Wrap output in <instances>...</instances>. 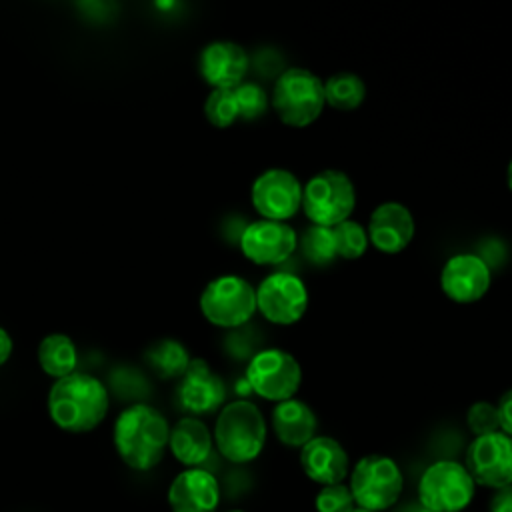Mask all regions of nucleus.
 I'll use <instances>...</instances> for the list:
<instances>
[{"label":"nucleus","instance_id":"obj_1","mask_svg":"<svg viewBox=\"0 0 512 512\" xmlns=\"http://www.w3.org/2000/svg\"><path fill=\"white\" fill-rule=\"evenodd\" d=\"M112 436L122 462L132 470L144 472L162 460L168 448L170 426L160 410L136 402L118 414Z\"/></svg>","mask_w":512,"mask_h":512},{"label":"nucleus","instance_id":"obj_2","mask_svg":"<svg viewBox=\"0 0 512 512\" xmlns=\"http://www.w3.org/2000/svg\"><path fill=\"white\" fill-rule=\"evenodd\" d=\"M108 390L92 374L72 372L58 378L48 392V414L52 422L72 434L96 428L108 412Z\"/></svg>","mask_w":512,"mask_h":512},{"label":"nucleus","instance_id":"obj_3","mask_svg":"<svg viewBox=\"0 0 512 512\" xmlns=\"http://www.w3.org/2000/svg\"><path fill=\"white\" fill-rule=\"evenodd\" d=\"M212 438L228 462H252L264 450L266 420L254 402L232 400L220 408Z\"/></svg>","mask_w":512,"mask_h":512},{"label":"nucleus","instance_id":"obj_4","mask_svg":"<svg viewBox=\"0 0 512 512\" xmlns=\"http://www.w3.org/2000/svg\"><path fill=\"white\" fill-rule=\"evenodd\" d=\"M326 106L324 82L306 68L284 70L272 88V108L290 128H306Z\"/></svg>","mask_w":512,"mask_h":512},{"label":"nucleus","instance_id":"obj_5","mask_svg":"<svg viewBox=\"0 0 512 512\" xmlns=\"http://www.w3.org/2000/svg\"><path fill=\"white\" fill-rule=\"evenodd\" d=\"M356 206V190L348 174L326 168L302 186V210L316 226H336L350 218Z\"/></svg>","mask_w":512,"mask_h":512},{"label":"nucleus","instance_id":"obj_6","mask_svg":"<svg viewBox=\"0 0 512 512\" xmlns=\"http://www.w3.org/2000/svg\"><path fill=\"white\" fill-rule=\"evenodd\" d=\"M356 506L382 512L392 508L404 490V476L396 460L384 454H368L360 458L348 484Z\"/></svg>","mask_w":512,"mask_h":512},{"label":"nucleus","instance_id":"obj_7","mask_svg":"<svg viewBox=\"0 0 512 512\" xmlns=\"http://www.w3.org/2000/svg\"><path fill=\"white\" fill-rule=\"evenodd\" d=\"M476 482L456 460L432 462L418 480V502L430 512H462L474 500Z\"/></svg>","mask_w":512,"mask_h":512},{"label":"nucleus","instance_id":"obj_8","mask_svg":"<svg viewBox=\"0 0 512 512\" xmlns=\"http://www.w3.org/2000/svg\"><path fill=\"white\" fill-rule=\"evenodd\" d=\"M200 312L218 328H240L256 312V288L242 276L222 274L204 286Z\"/></svg>","mask_w":512,"mask_h":512},{"label":"nucleus","instance_id":"obj_9","mask_svg":"<svg viewBox=\"0 0 512 512\" xmlns=\"http://www.w3.org/2000/svg\"><path fill=\"white\" fill-rule=\"evenodd\" d=\"M248 388L270 402L294 398L302 384L298 360L282 348H264L252 354L246 366Z\"/></svg>","mask_w":512,"mask_h":512},{"label":"nucleus","instance_id":"obj_10","mask_svg":"<svg viewBox=\"0 0 512 512\" xmlns=\"http://www.w3.org/2000/svg\"><path fill=\"white\" fill-rule=\"evenodd\" d=\"M464 466L480 486L500 490L512 484V436L496 430L474 436L466 448Z\"/></svg>","mask_w":512,"mask_h":512},{"label":"nucleus","instance_id":"obj_11","mask_svg":"<svg viewBox=\"0 0 512 512\" xmlns=\"http://www.w3.org/2000/svg\"><path fill=\"white\" fill-rule=\"evenodd\" d=\"M308 308L304 282L290 272H274L256 288V310L272 324H296Z\"/></svg>","mask_w":512,"mask_h":512},{"label":"nucleus","instance_id":"obj_12","mask_svg":"<svg viewBox=\"0 0 512 512\" xmlns=\"http://www.w3.org/2000/svg\"><path fill=\"white\" fill-rule=\"evenodd\" d=\"M250 198L262 218L286 222L302 206V184L290 170L270 168L252 182Z\"/></svg>","mask_w":512,"mask_h":512},{"label":"nucleus","instance_id":"obj_13","mask_svg":"<svg viewBox=\"0 0 512 512\" xmlns=\"http://www.w3.org/2000/svg\"><path fill=\"white\" fill-rule=\"evenodd\" d=\"M296 244L298 238L294 228L280 220L260 218L248 224L240 234L242 254L258 266H270L288 260L294 254Z\"/></svg>","mask_w":512,"mask_h":512},{"label":"nucleus","instance_id":"obj_14","mask_svg":"<svg viewBox=\"0 0 512 512\" xmlns=\"http://www.w3.org/2000/svg\"><path fill=\"white\" fill-rule=\"evenodd\" d=\"M492 274L486 260L472 252L454 254L440 272V288L456 304L478 302L490 288Z\"/></svg>","mask_w":512,"mask_h":512},{"label":"nucleus","instance_id":"obj_15","mask_svg":"<svg viewBox=\"0 0 512 512\" xmlns=\"http://www.w3.org/2000/svg\"><path fill=\"white\" fill-rule=\"evenodd\" d=\"M178 404L192 416L210 414L226 400V386L202 358H192L180 376L176 390Z\"/></svg>","mask_w":512,"mask_h":512},{"label":"nucleus","instance_id":"obj_16","mask_svg":"<svg viewBox=\"0 0 512 512\" xmlns=\"http://www.w3.org/2000/svg\"><path fill=\"white\" fill-rule=\"evenodd\" d=\"M368 240L382 254H398L408 248L414 238L416 224L412 212L394 200L374 208L368 222Z\"/></svg>","mask_w":512,"mask_h":512},{"label":"nucleus","instance_id":"obj_17","mask_svg":"<svg viewBox=\"0 0 512 512\" xmlns=\"http://www.w3.org/2000/svg\"><path fill=\"white\" fill-rule=\"evenodd\" d=\"M220 502V484L212 472L200 466L182 470L168 488L172 512H214Z\"/></svg>","mask_w":512,"mask_h":512},{"label":"nucleus","instance_id":"obj_18","mask_svg":"<svg viewBox=\"0 0 512 512\" xmlns=\"http://www.w3.org/2000/svg\"><path fill=\"white\" fill-rule=\"evenodd\" d=\"M302 472L316 484L328 486L344 482L350 460L344 446L332 436H314L300 448Z\"/></svg>","mask_w":512,"mask_h":512},{"label":"nucleus","instance_id":"obj_19","mask_svg":"<svg viewBox=\"0 0 512 512\" xmlns=\"http://www.w3.org/2000/svg\"><path fill=\"white\" fill-rule=\"evenodd\" d=\"M198 68L204 82L212 88H236L244 82L248 54L232 40H216L200 52Z\"/></svg>","mask_w":512,"mask_h":512},{"label":"nucleus","instance_id":"obj_20","mask_svg":"<svg viewBox=\"0 0 512 512\" xmlns=\"http://www.w3.org/2000/svg\"><path fill=\"white\" fill-rule=\"evenodd\" d=\"M316 428V414L306 402L298 398L276 402L272 410V430L280 444L288 448H302L310 438L316 436Z\"/></svg>","mask_w":512,"mask_h":512},{"label":"nucleus","instance_id":"obj_21","mask_svg":"<svg viewBox=\"0 0 512 512\" xmlns=\"http://www.w3.org/2000/svg\"><path fill=\"white\" fill-rule=\"evenodd\" d=\"M212 444V432L196 416H184L170 428L168 448L172 456L186 468L200 466L202 462H206V458L212 452Z\"/></svg>","mask_w":512,"mask_h":512},{"label":"nucleus","instance_id":"obj_22","mask_svg":"<svg viewBox=\"0 0 512 512\" xmlns=\"http://www.w3.org/2000/svg\"><path fill=\"white\" fill-rule=\"evenodd\" d=\"M38 364L44 374L56 380L76 372L78 352L72 338L60 332L44 336L38 344Z\"/></svg>","mask_w":512,"mask_h":512},{"label":"nucleus","instance_id":"obj_23","mask_svg":"<svg viewBox=\"0 0 512 512\" xmlns=\"http://www.w3.org/2000/svg\"><path fill=\"white\" fill-rule=\"evenodd\" d=\"M366 98V84L354 72H336L324 82V100L330 108L350 112Z\"/></svg>","mask_w":512,"mask_h":512},{"label":"nucleus","instance_id":"obj_24","mask_svg":"<svg viewBox=\"0 0 512 512\" xmlns=\"http://www.w3.org/2000/svg\"><path fill=\"white\" fill-rule=\"evenodd\" d=\"M146 358H148V364L162 378H180L192 360L186 346L172 338H164L152 344L146 352Z\"/></svg>","mask_w":512,"mask_h":512},{"label":"nucleus","instance_id":"obj_25","mask_svg":"<svg viewBox=\"0 0 512 512\" xmlns=\"http://www.w3.org/2000/svg\"><path fill=\"white\" fill-rule=\"evenodd\" d=\"M332 236H334L336 256L344 258V260L360 258L370 244L366 228L360 222L350 220V218L332 226Z\"/></svg>","mask_w":512,"mask_h":512},{"label":"nucleus","instance_id":"obj_26","mask_svg":"<svg viewBox=\"0 0 512 512\" xmlns=\"http://www.w3.org/2000/svg\"><path fill=\"white\" fill-rule=\"evenodd\" d=\"M204 116L216 128L232 126L240 118L234 88H212L204 102Z\"/></svg>","mask_w":512,"mask_h":512},{"label":"nucleus","instance_id":"obj_27","mask_svg":"<svg viewBox=\"0 0 512 512\" xmlns=\"http://www.w3.org/2000/svg\"><path fill=\"white\" fill-rule=\"evenodd\" d=\"M302 252L310 262L320 264V266L338 258L336 248H334L332 228L316 226V224L310 226L302 236Z\"/></svg>","mask_w":512,"mask_h":512},{"label":"nucleus","instance_id":"obj_28","mask_svg":"<svg viewBox=\"0 0 512 512\" xmlns=\"http://www.w3.org/2000/svg\"><path fill=\"white\" fill-rule=\"evenodd\" d=\"M238 114L242 120H256L260 118L268 108V96L266 90L254 82H242L234 88Z\"/></svg>","mask_w":512,"mask_h":512},{"label":"nucleus","instance_id":"obj_29","mask_svg":"<svg viewBox=\"0 0 512 512\" xmlns=\"http://www.w3.org/2000/svg\"><path fill=\"white\" fill-rule=\"evenodd\" d=\"M314 506L316 512H350L356 506V502L348 484L338 482L322 486V490L316 494Z\"/></svg>","mask_w":512,"mask_h":512},{"label":"nucleus","instance_id":"obj_30","mask_svg":"<svg viewBox=\"0 0 512 512\" xmlns=\"http://www.w3.org/2000/svg\"><path fill=\"white\" fill-rule=\"evenodd\" d=\"M466 424H468V430L474 436H482V434H490V432L500 430L496 404H490L486 400L474 402L466 412Z\"/></svg>","mask_w":512,"mask_h":512},{"label":"nucleus","instance_id":"obj_31","mask_svg":"<svg viewBox=\"0 0 512 512\" xmlns=\"http://www.w3.org/2000/svg\"><path fill=\"white\" fill-rule=\"evenodd\" d=\"M496 410H498L500 432L512 436V388L500 396V400L496 404Z\"/></svg>","mask_w":512,"mask_h":512},{"label":"nucleus","instance_id":"obj_32","mask_svg":"<svg viewBox=\"0 0 512 512\" xmlns=\"http://www.w3.org/2000/svg\"><path fill=\"white\" fill-rule=\"evenodd\" d=\"M490 512H512V484L496 490L490 500Z\"/></svg>","mask_w":512,"mask_h":512},{"label":"nucleus","instance_id":"obj_33","mask_svg":"<svg viewBox=\"0 0 512 512\" xmlns=\"http://www.w3.org/2000/svg\"><path fill=\"white\" fill-rule=\"evenodd\" d=\"M12 354V338L10 334L0 326V366L10 358Z\"/></svg>","mask_w":512,"mask_h":512},{"label":"nucleus","instance_id":"obj_34","mask_svg":"<svg viewBox=\"0 0 512 512\" xmlns=\"http://www.w3.org/2000/svg\"><path fill=\"white\" fill-rule=\"evenodd\" d=\"M402 512H430L428 508H424L420 502H416V504H410V506H406Z\"/></svg>","mask_w":512,"mask_h":512},{"label":"nucleus","instance_id":"obj_35","mask_svg":"<svg viewBox=\"0 0 512 512\" xmlns=\"http://www.w3.org/2000/svg\"><path fill=\"white\" fill-rule=\"evenodd\" d=\"M506 184H508V188H510V192H512V160L508 162V170H506Z\"/></svg>","mask_w":512,"mask_h":512},{"label":"nucleus","instance_id":"obj_36","mask_svg":"<svg viewBox=\"0 0 512 512\" xmlns=\"http://www.w3.org/2000/svg\"><path fill=\"white\" fill-rule=\"evenodd\" d=\"M350 512H372V510H366V508H360V506H354Z\"/></svg>","mask_w":512,"mask_h":512},{"label":"nucleus","instance_id":"obj_37","mask_svg":"<svg viewBox=\"0 0 512 512\" xmlns=\"http://www.w3.org/2000/svg\"><path fill=\"white\" fill-rule=\"evenodd\" d=\"M230 512H244V510H230Z\"/></svg>","mask_w":512,"mask_h":512}]
</instances>
